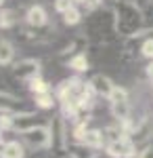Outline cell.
<instances>
[{"instance_id": "cell-1", "label": "cell", "mask_w": 153, "mask_h": 158, "mask_svg": "<svg viewBox=\"0 0 153 158\" xmlns=\"http://www.w3.org/2000/svg\"><path fill=\"white\" fill-rule=\"evenodd\" d=\"M86 40H92L96 44H109L111 40L118 34V27H116V15L113 9H103V11H90V19L88 25L82 32Z\"/></svg>"}, {"instance_id": "cell-2", "label": "cell", "mask_w": 153, "mask_h": 158, "mask_svg": "<svg viewBox=\"0 0 153 158\" xmlns=\"http://www.w3.org/2000/svg\"><path fill=\"white\" fill-rule=\"evenodd\" d=\"M116 15V27L120 36H130L145 27V11L134 2V0H116L111 6Z\"/></svg>"}, {"instance_id": "cell-3", "label": "cell", "mask_w": 153, "mask_h": 158, "mask_svg": "<svg viewBox=\"0 0 153 158\" xmlns=\"http://www.w3.org/2000/svg\"><path fill=\"white\" fill-rule=\"evenodd\" d=\"M48 129H50V152L55 158H67V150H69V127L63 116L50 118L48 120Z\"/></svg>"}, {"instance_id": "cell-4", "label": "cell", "mask_w": 153, "mask_h": 158, "mask_svg": "<svg viewBox=\"0 0 153 158\" xmlns=\"http://www.w3.org/2000/svg\"><path fill=\"white\" fill-rule=\"evenodd\" d=\"M109 112L116 118V122H124L132 116V106H130V93L126 86L116 85L111 95H109Z\"/></svg>"}, {"instance_id": "cell-5", "label": "cell", "mask_w": 153, "mask_h": 158, "mask_svg": "<svg viewBox=\"0 0 153 158\" xmlns=\"http://www.w3.org/2000/svg\"><path fill=\"white\" fill-rule=\"evenodd\" d=\"M21 135V141L32 150H50V129H48V122L44 124H38L23 131Z\"/></svg>"}, {"instance_id": "cell-6", "label": "cell", "mask_w": 153, "mask_h": 158, "mask_svg": "<svg viewBox=\"0 0 153 158\" xmlns=\"http://www.w3.org/2000/svg\"><path fill=\"white\" fill-rule=\"evenodd\" d=\"M105 154L109 158H136L139 146L132 137H122L118 141H111L105 146Z\"/></svg>"}, {"instance_id": "cell-7", "label": "cell", "mask_w": 153, "mask_h": 158, "mask_svg": "<svg viewBox=\"0 0 153 158\" xmlns=\"http://www.w3.org/2000/svg\"><path fill=\"white\" fill-rule=\"evenodd\" d=\"M40 70H42V61L34 59V57H23V59L13 63V74L19 80H25V82L36 78V76H40Z\"/></svg>"}, {"instance_id": "cell-8", "label": "cell", "mask_w": 153, "mask_h": 158, "mask_svg": "<svg viewBox=\"0 0 153 158\" xmlns=\"http://www.w3.org/2000/svg\"><path fill=\"white\" fill-rule=\"evenodd\" d=\"M25 23L34 30H40V27H46L48 25V13L42 4H32L27 6L25 11Z\"/></svg>"}, {"instance_id": "cell-9", "label": "cell", "mask_w": 153, "mask_h": 158, "mask_svg": "<svg viewBox=\"0 0 153 158\" xmlns=\"http://www.w3.org/2000/svg\"><path fill=\"white\" fill-rule=\"evenodd\" d=\"M38 124H44V120L40 114H36L32 110H23V112L15 114V131H19V133H23L32 127H38Z\"/></svg>"}, {"instance_id": "cell-10", "label": "cell", "mask_w": 153, "mask_h": 158, "mask_svg": "<svg viewBox=\"0 0 153 158\" xmlns=\"http://www.w3.org/2000/svg\"><path fill=\"white\" fill-rule=\"evenodd\" d=\"M82 146L88 148V150H92V152L105 150L107 141H105V135H103V129H94V127H90V129L86 131V135H84Z\"/></svg>"}, {"instance_id": "cell-11", "label": "cell", "mask_w": 153, "mask_h": 158, "mask_svg": "<svg viewBox=\"0 0 153 158\" xmlns=\"http://www.w3.org/2000/svg\"><path fill=\"white\" fill-rule=\"evenodd\" d=\"M23 99L13 95L9 91H0V112H11V114H17V112H23Z\"/></svg>"}, {"instance_id": "cell-12", "label": "cell", "mask_w": 153, "mask_h": 158, "mask_svg": "<svg viewBox=\"0 0 153 158\" xmlns=\"http://www.w3.org/2000/svg\"><path fill=\"white\" fill-rule=\"evenodd\" d=\"M90 85H92L94 93H96L99 97L109 99V95H111V91H113L116 82H113L109 76H105V74H94L92 78H90Z\"/></svg>"}, {"instance_id": "cell-13", "label": "cell", "mask_w": 153, "mask_h": 158, "mask_svg": "<svg viewBox=\"0 0 153 158\" xmlns=\"http://www.w3.org/2000/svg\"><path fill=\"white\" fill-rule=\"evenodd\" d=\"M0 158H25L23 141H17V139L4 141V146H2V150H0Z\"/></svg>"}, {"instance_id": "cell-14", "label": "cell", "mask_w": 153, "mask_h": 158, "mask_svg": "<svg viewBox=\"0 0 153 158\" xmlns=\"http://www.w3.org/2000/svg\"><path fill=\"white\" fill-rule=\"evenodd\" d=\"M65 65L69 68L71 72L84 74V72H88V70H90V59H88V55L82 51V53H76L73 57H69V59L65 61Z\"/></svg>"}, {"instance_id": "cell-15", "label": "cell", "mask_w": 153, "mask_h": 158, "mask_svg": "<svg viewBox=\"0 0 153 158\" xmlns=\"http://www.w3.org/2000/svg\"><path fill=\"white\" fill-rule=\"evenodd\" d=\"M34 106H36L38 110H53L55 106H59L57 95H55V89H50V91H44V93H38V95H34Z\"/></svg>"}, {"instance_id": "cell-16", "label": "cell", "mask_w": 153, "mask_h": 158, "mask_svg": "<svg viewBox=\"0 0 153 158\" xmlns=\"http://www.w3.org/2000/svg\"><path fill=\"white\" fill-rule=\"evenodd\" d=\"M15 44L6 38H0V65H13L15 63Z\"/></svg>"}, {"instance_id": "cell-17", "label": "cell", "mask_w": 153, "mask_h": 158, "mask_svg": "<svg viewBox=\"0 0 153 158\" xmlns=\"http://www.w3.org/2000/svg\"><path fill=\"white\" fill-rule=\"evenodd\" d=\"M19 23V15L15 9H0V30H13Z\"/></svg>"}, {"instance_id": "cell-18", "label": "cell", "mask_w": 153, "mask_h": 158, "mask_svg": "<svg viewBox=\"0 0 153 158\" xmlns=\"http://www.w3.org/2000/svg\"><path fill=\"white\" fill-rule=\"evenodd\" d=\"M61 17H63V23L65 25H78V23H82V19H84V15L78 4H73L69 11H65Z\"/></svg>"}, {"instance_id": "cell-19", "label": "cell", "mask_w": 153, "mask_h": 158, "mask_svg": "<svg viewBox=\"0 0 153 158\" xmlns=\"http://www.w3.org/2000/svg\"><path fill=\"white\" fill-rule=\"evenodd\" d=\"M27 91H29L32 95H38V93L50 91V85H48L42 76H36V78H32V80H27Z\"/></svg>"}, {"instance_id": "cell-20", "label": "cell", "mask_w": 153, "mask_h": 158, "mask_svg": "<svg viewBox=\"0 0 153 158\" xmlns=\"http://www.w3.org/2000/svg\"><path fill=\"white\" fill-rule=\"evenodd\" d=\"M141 57H145L147 61H153V36L145 38L141 44Z\"/></svg>"}, {"instance_id": "cell-21", "label": "cell", "mask_w": 153, "mask_h": 158, "mask_svg": "<svg viewBox=\"0 0 153 158\" xmlns=\"http://www.w3.org/2000/svg\"><path fill=\"white\" fill-rule=\"evenodd\" d=\"M71 6H73V0H53V9L59 13V15H63L65 11H69Z\"/></svg>"}, {"instance_id": "cell-22", "label": "cell", "mask_w": 153, "mask_h": 158, "mask_svg": "<svg viewBox=\"0 0 153 158\" xmlns=\"http://www.w3.org/2000/svg\"><path fill=\"white\" fill-rule=\"evenodd\" d=\"M136 158H153V143H145V146L139 148Z\"/></svg>"}, {"instance_id": "cell-23", "label": "cell", "mask_w": 153, "mask_h": 158, "mask_svg": "<svg viewBox=\"0 0 153 158\" xmlns=\"http://www.w3.org/2000/svg\"><path fill=\"white\" fill-rule=\"evenodd\" d=\"M84 6H86L88 11H96V9L103 6V0H84Z\"/></svg>"}, {"instance_id": "cell-24", "label": "cell", "mask_w": 153, "mask_h": 158, "mask_svg": "<svg viewBox=\"0 0 153 158\" xmlns=\"http://www.w3.org/2000/svg\"><path fill=\"white\" fill-rule=\"evenodd\" d=\"M145 76H147L149 85L153 86V61H149V63H147V68H145Z\"/></svg>"}, {"instance_id": "cell-25", "label": "cell", "mask_w": 153, "mask_h": 158, "mask_svg": "<svg viewBox=\"0 0 153 158\" xmlns=\"http://www.w3.org/2000/svg\"><path fill=\"white\" fill-rule=\"evenodd\" d=\"M134 2H136V4H139V6H141L145 13H147V11L153 6V0H134Z\"/></svg>"}, {"instance_id": "cell-26", "label": "cell", "mask_w": 153, "mask_h": 158, "mask_svg": "<svg viewBox=\"0 0 153 158\" xmlns=\"http://www.w3.org/2000/svg\"><path fill=\"white\" fill-rule=\"evenodd\" d=\"M90 158H103V154H101V152H94V154H92Z\"/></svg>"}, {"instance_id": "cell-27", "label": "cell", "mask_w": 153, "mask_h": 158, "mask_svg": "<svg viewBox=\"0 0 153 158\" xmlns=\"http://www.w3.org/2000/svg\"><path fill=\"white\" fill-rule=\"evenodd\" d=\"M73 4H78V6H80V4H84V0H73Z\"/></svg>"}, {"instance_id": "cell-28", "label": "cell", "mask_w": 153, "mask_h": 158, "mask_svg": "<svg viewBox=\"0 0 153 158\" xmlns=\"http://www.w3.org/2000/svg\"><path fill=\"white\" fill-rule=\"evenodd\" d=\"M4 2H6V0H0V9H2V6H4Z\"/></svg>"}, {"instance_id": "cell-29", "label": "cell", "mask_w": 153, "mask_h": 158, "mask_svg": "<svg viewBox=\"0 0 153 158\" xmlns=\"http://www.w3.org/2000/svg\"><path fill=\"white\" fill-rule=\"evenodd\" d=\"M2 146H4V141H0V150H2Z\"/></svg>"}]
</instances>
